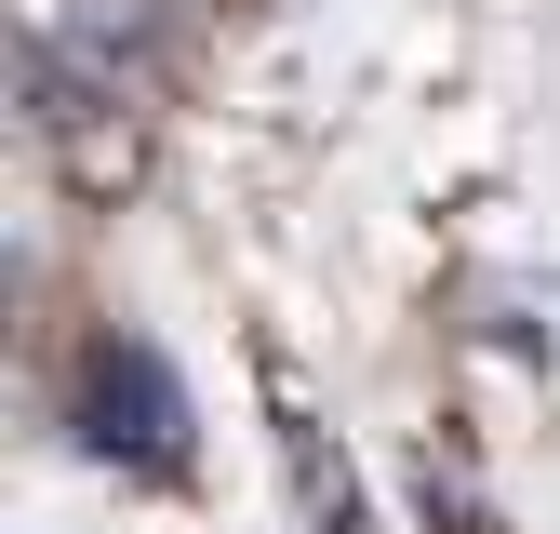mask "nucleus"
<instances>
[{
  "mask_svg": "<svg viewBox=\"0 0 560 534\" xmlns=\"http://www.w3.org/2000/svg\"><path fill=\"white\" fill-rule=\"evenodd\" d=\"M94 441L120 454H174L187 441V400H174V374H161V348H94Z\"/></svg>",
  "mask_w": 560,
  "mask_h": 534,
  "instance_id": "f257e3e1",
  "label": "nucleus"
}]
</instances>
